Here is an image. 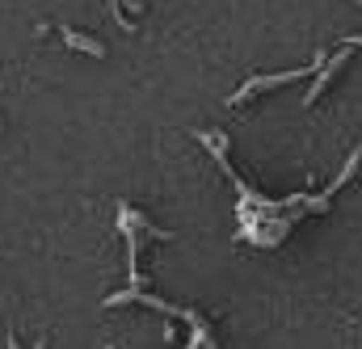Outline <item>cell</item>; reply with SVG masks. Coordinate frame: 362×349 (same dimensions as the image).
<instances>
[{
    "mask_svg": "<svg viewBox=\"0 0 362 349\" xmlns=\"http://www.w3.org/2000/svg\"><path fill=\"white\" fill-rule=\"evenodd\" d=\"M64 38H68V47H76V51H85V55H105L101 42H93L85 34H76V30H64Z\"/></svg>",
    "mask_w": 362,
    "mask_h": 349,
    "instance_id": "cell-1",
    "label": "cell"
}]
</instances>
